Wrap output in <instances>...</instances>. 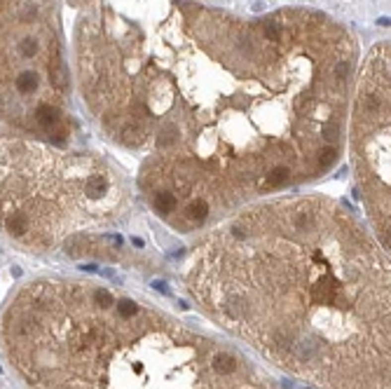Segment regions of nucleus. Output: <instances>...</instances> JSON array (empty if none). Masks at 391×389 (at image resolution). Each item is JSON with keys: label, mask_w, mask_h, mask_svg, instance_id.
Instances as JSON below:
<instances>
[{"label": "nucleus", "mask_w": 391, "mask_h": 389, "mask_svg": "<svg viewBox=\"0 0 391 389\" xmlns=\"http://www.w3.org/2000/svg\"><path fill=\"white\" fill-rule=\"evenodd\" d=\"M204 312L321 389H389V267L324 199L269 204L216 230L188 274Z\"/></svg>", "instance_id": "1"}, {"label": "nucleus", "mask_w": 391, "mask_h": 389, "mask_svg": "<svg viewBox=\"0 0 391 389\" xmlns=\"http://www.w3.org/2000/svg\"><path fill=\"white\" fill-rule=\"evenodd\" d=\"M0 342L28 389H272L239 354L106 286L35 279Z\"/></svg>", "instance_id": "2"}, {"label": "nucleus", "mask_w": 391, "mask_h": 389, "mask_svg": "<svg viewBox=\"0 0 391 389\" xmlns=\"http://www.w3.org/2000/svg\"><path fill=\"white\" fill-rule=\"evenodd\" d=\"M115 195L113 176L92 159L0 141V228L24 248L47 251L101 221L106 199Z\"/></svg>", "instance_id": "3"}, {"label": "nucleus", "mask_w": 391, "mask_h": 389, "mask_svg": "<svg viewBox=\"0 0 391 389\" xmlns=\"http://www.w3.org/2000/svg\"><path fill=\"white\" fill-rule=\"evenodd\" d=\"M356 120L361 183L389 251V57L384 52H373L370 64L366 61Z\"/></svg>", "instance_id": "4"}, {"label": "nucleus", "mask_w": 391, "mask_h": 389, "mask_svg": "<svg viewBox=\"0 0 391 389\" xmlns=\"http://www.w3.org/2000/svg\"><path fill=\"white\" fill-rule=\"evenodd\" d=\"M181 214L190 225H201L211 214V207L204 199H188V204L181 209Z\"/></svg>", "instance_id": "5"}, {"label": "nucleus", "mask_w": 391, "mask_h": 389, "mask_svg": "<svg viewBox=\"0 0 391 389\" xmlns=\"http://www.w3.org/2000/svg\"><path fill=\"white\" fill-rule=\"evenodd\" d=\"M155 209L164 216L174 214L176 209H178V199L171 192H155Z\"/></svg>", "instance_id": "6"}]
</instances>
